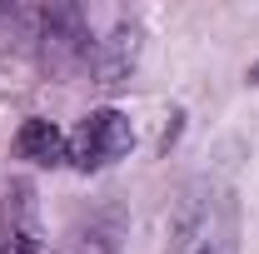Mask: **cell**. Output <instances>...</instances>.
Segmentation results:
<instances>
[{"instance_id": "cell-4", "label": "cell", "mask_w": 259, "mask_h": 254, "mask_svg": "<svg viewBox=\"0 0 259 254\" xmlns=\"http://www.w3.org/2000/svg\"><path fill=\"white\" fill-rule=\"evenodd\" d=\"M175 254H234V224H229V215L214 209V204H204L185 224V234L175 239Z\"/></svg>"}, {"instance_id": "cell-3", "label": "cell", "mask_w": 259, "mask_h": 254, "mask_svg": "<svg viewBox=\"0 0 259 254\" xmlns=\"http://www.w3.org/2000/svg\"><path fill=\"white\" fill-rule=\"evenodd\" d=\"M15 155L25 164H70V130H60L55 120H40L30 115L25 125L15 130Z\"/></svg>"}, {"instance_id": "cell-2", "label": "cell", "mask_w": 259, "mask_h": 254, "mask_svg": "<svg viewBox=\"0 0 259 254\" xmlns=\"http://www.w3.org/2000/svg\"><path fill=\"white\" fill-rule=\"evenodd\" d=\"M0 254H50L45 249V220L30 180H10L0 199Z\"/></svg>"}, {"instance_id": "cell-5", "label": "cell", "mask_w": 259, "mask_h": 254, "mask_svg": "<svg viewBox=\"0 0 259 254\" xmlns=\"http://www.w3.org/2000/svg\"><path fill=\"white\" fill-rule=\"evenodd\" d=\"M115 249H120L115 224L110 220H85V224H75V229L60 239L55 254H115Z\"/></svg>"}, {"instance_id": "cell-6", "label": "cell", "mask_w": 259, "mask_h": 254, "mask_svg": "<svg viewBox=\"0 0 259 254\" xmlns=\"http://www.w3.org/2000/svg\"><path fill=\"white\" fill-rule=\"evenodd\" d=\"M249 85H259V65H249Z\"/></svg>"}, {"instance_id": "cell-1", "label": "cell", "mask_w": 259, "mask_h": 254, "mask_svg": "<svg viewBox=\"0 0 259 254\" xmlns=\"http://www.w3.org/2000/svg\"><path fill=\"white\" fill-rule=\"evenodd\" d=\"M130 150H135V125L120 110H90L70 130V170H80V175H100Z\"/></svg>"}]
</instances>
